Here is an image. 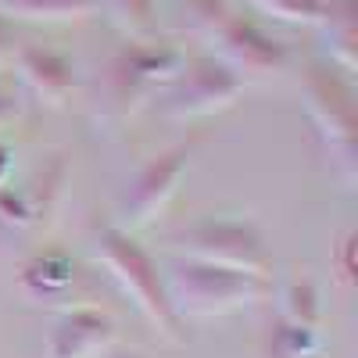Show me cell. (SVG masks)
<instances>
[{
  "label": "cell",
  "mask_w": 358,
  "mask_h": 358,
  "mask_svg": "<svg viewBox=\"0 0 358 358\" xmlns=\"http://www.w3.org/2000/svg\"><path fill=\"white\" fill-rule=\"evenodd\" d=\"M126 358H140V355H126Z\"/></svg>",
  "instance_id": "24"
},
{
  "label": "cell",
  "mask_w": 358,
  "mask_h": 358,
  "mask_svg": "<svg viewBox=\"0 0 358 358\" xmlns=\"http://www.w3.org/2000/svg\"><path fill=\"white\" fill-rule=\"evenodd\" d=\"M187 158H190L187 147H172V151L155 158L133 179V187L122 201V226L118 229L136 233L143 226H151L165 212V204L179 194V183H183V176H187Z\"/></svg>",
  "instance_id": "8"
},
{
  "label": "cell",
  "mask_w": 358,
  "mask_h": 358,
  "mask_svg": "<svg viewBox=\"0 0 358 358\" xmlns=\"http://www.w3.org/2000/svg\"><path fill=\"white\" fill-rule=\"evenodd\" d=\"M97 11L133 43H147L155 36V0H97Z\"/></svg>",
  "instance_id": "15"
},
{
  "label": "cell",
  "mask_w": 358,
  "mask_h": 358,
  "mask_svg": "<svg viewBox=\"0 0 358 358\" xmlns=\"http://www.w3.org/2000/svg\"><path fill=\"white\" fill-rule=\"evenodd\" d=\"M94 258L111 273V280L133 297L136 312L151 322L165 341H172V344L183 341V322L176 319V312L169 305L162 268L151 258V251H143L133 241V233L118 229V226L97 229V236H94Z\"/></svg>",
  "instance_id": "3"
},
{
  "label": "cell",
  "mask_w": 358,
  "mask_h": 358,
  "mask_svg": "<svg viewBox=\"0 0 358 358\" xmlns=\"http://www.w3.org/2000/svg\"><path fill=\"white\" fill-rule=\"evenodd\" d=\"M187 69V57L172 47H147L129 43L122 47L94 83L90 118L97 129H122L129 118L147 104L155 86H172Z\"/></svg>",
  "instance_id": "1"
},
{
  "label": "cell",
  "mask_w": 358,
  "mask_h": 358,
  "mask_svg": "<svg viewBox=\"0 0 358 358\" xmlns=\"http://www.w3.org/2000/svg\"><path fill=\"white\" fill-rule=\"evenodd\" d=\"M15 33H11V22L4 18V15H0V69H4L8 62H11V57H15Z\"/></svg>",
  "instance_id": "22"
},
{
  "label": "cell",
  "mask_w": 358,
  "mask_h": 358,
  "mask_svg": "<svg viewBox=\"0 0 358 358\" xmlns=\"http://www.w3.org/2000/svg\"><path fill=\"white\" fill-rule=\"evenodd\" d=\"M11 183V151L8 147H0V187Z\"/></svg>",
  "instance_id": "23"
},
{
  "label": "cell",
  "mask_w": 358,
  "mask_h": 358,
  "mask_svg": "<svg viewBox=\"0 0 358 358\" xmlns=\"http://www.w3.org/2000/svg\"><path fill=\"white\" fill-rule=\"evenodd\" d=\"M301 101L312 118V126L337 155V165L348 183H355V155H358V111L355 90L337 69L312 65L301 79Z\"/></svg>",
  "instance_id": "5"
},
{
  "label": "cell",
  "mask_w": 358,
  "mask_h": 358,
  "mask_svg": "<svg viewBox=\"0 0 358 358\" xmlns=\"http://www.w3.org/2000/svg\"><path fill=\"white\" fill-rule=\"evenodd\" d=\"M248 8L280 18V22H297V25H319L326 0H244Z\"/></svg>",
  "instance_id": "17"
},
{
  "label": "cell",
  "mask_w": 358,
  "mask_h": 358,
  "mask_svg": "<svg viewBox=\"0 0 358 358\" xmlns=\"http://www.w3.org/2000/svg\"><path fill=\"white\" fill-rule=\"evenodd\" d=\"M65 179H69L65 162L54 158L50 165L36 169L22 187H11V183L0 187V219L18 229H33V226L50 222L57 204H62Z\"/></svg>",
  "instance_id": "9"
},
{
  "label": "cell",
  "mask_w": 358,
  "mask_h": 358,
  "mask_svg": "<svg viewBox=\"0 0 358 358\" xmlns=\"http://www.w3.org/2000/svg\"><path fill=\"white\" fill-rule=\"evenodd\" d=\"M319 40L337 72L358 69V0H330L319 18Z\"/></svg>",
  "instance_id": "12"
},
{
  "label": "cell",
  "mask_w": 358,
  "mask_h": 358,
  "mask_svg": "<svg viewBox=\"0 0 358 358\" xmlns=\"http://www.w3.org/2000/svg\"><path fill=\"white\" fill-rule=\"evenodd\" d=\"M351 255H355V233H344L337 241V248H334V273L344 287L355 283V258Z\"/></svg>",
  "instance_id": "20"
},
{
  "label": "cell",
  "mask_w": 358,
  "mask_h": 358,
  "mask_svg": "<svg viewBox=\"0 0 358 358\" xmlns=\"http://www.w3.org/2000/svg\"><path fill=\"white\" fill-rule=\"evenodd\" d=\"M115 337H118L115 322L104 312L79 305L57 319L54 334L47 341V355L50 358H104L115 348Z\"/></svg>",
  "instance_id": "11"
},
{
  "label": "cell",
  "mask_w": 358,
  "mask_h": 358,
  "mask_svg": "<svg viewBox=\"0 0 358 358\" xmlns=\"http://www.w3.org/2000/svg\"><path fill=\"white\" fill-rule=\"evenodd\" d=\"M169 305L176 319H215L251 308L268 297V280L251 276V273H236V268H219V265H204V262H187L179 258L169 273H162Z\"/></svg>",
  "instance_id": "2"
},
{
  "label": "cell",
  "mask_w": 358,
  "mask_h": 358,
  "mask_svg": "<svg viewBox=\"0 0 358 358\" xmlns=\"http://www.w3.org/2000/svg\"><path fill=\"white\" fill-rule=\"evenodd\" d=\"M276 348H280L283 358H312V355H319L322 344H319L315 330H308V326H287V322H280Z\"/></svg>",
  "instance_id": "19"
},
{
  "label": "cell",
  "mask_w": 358,
  "mask_h": 358,
  "mask_svg": "<svg viewBox=\"0 0 358 358\" xmlns=\"http://www.w3.org/2000/svg\"><path fill=\"white\" fill-rule=\"evenodd\" d=\"M212 43V54L215 62L226 65L244 86L248 83H265V79H276L283 69H287V50L283 43H276L268 33L248 18H236V15H226L215 33L208 36Z\"/></svg>",
  "instance_id": "6"
},
{
  "label": "cell",
  "mask_w": 358,
  "mask_h": 358,
  "mask_svg": "<svg viewBox=\"0 0 358 358\" xmlns=\"http://www.w3.org/2000/svg\"><path fill=\"white\" fill-rule=\"evenodd\" d=\"M241 94L244 83L226 65H219L215 57H197V62H187L179 79L169 86L165 111L176 122H190V118H208L233 108Z\"/></svg>",
  "instance_id": "7"
},
{
  "label": "cell",
  "mask_w": 358,
  "mask_h": 358,
  "mask_svg": "<svg viewBox=\"0 0 358 358\" xmlns=\"http://www.w3.org/2000/svg\"><path fill=\"white\" fill-rule=\"evenodd\" d=\"M280 315L287 326H308V330H319L322 319V305H319V290L312 280H290L280 290Z\"/></svg>",
  "instance_id": "16"
},
{
  "label": "cell",
  "mask_w": 358,
  "mask_h": 358,
  "mask_svg": "<svg viewBox=\"0 0 358 358\" xmlns=\"http://www.w3.org/2000/svg\"><path fill=\"white\" fill-rule=\"evenodd\" d=\"M183 15H187V29L194 36H212L215 25L229 15L226 0H183Z\"/></svg>",
  "instance_id": "18"
},
{
  "label": "cell",
  "mask_w": 358,
  "mask_h": 358,
  "mask_svg": "<svg viewBox=\"0 0 358 358\" xmlns=\"http://www.w3.org/2000/svg\"><path fill=\"white\" fill-rule=\"evenodd\" d=\"M0 15L8 22H43V25H62V22H83L97 15V0H0Z\"/></svg>",
  "instance_id": "13"
},
{
  "label": "cell",
  "mask_w": 358,
  "mask_h": 358,
  "mask_svg": "<svg viewBox=\"0 0 358 358\" xmlns=\"http://www.w3.org/2000/svg\"><path fill=\"white\" fill-rule=\"evenodd\" d=\"M11 62H15V76L22 90L36 104L65 108V101L76 90V65L65 54L47 50V47H18Z\"/></svg>",
  "instance_id": "10"
},
{
  "label": "cell",
  "mask_w": 358,
  "mask_h": 358,
  "mask_svg": "<svg viewBox=\"0 0 358 358\" xmlns=\"http://www.w3.org/2000/svg\"><path fill=\"white\" fill-rule=\"evenodd\" d=\"M18 118H22V101L15 94H8V90H0V133L11 129Z\"/></svg>",
  "instance_id": "21"
},
{
  "label": "cell",
  "mask_w": 358,
  "mask_h": 358,
  "mask_svg": "<svg viewBox=\"0 0 358 358\" xmlns=\"http://www.w3.org/2000/svg\"><path fill=\"white\" fill-rule=\"evenodd\" d=\"M72 280H76V268L65 255H43L22 268V287L40 301H57L72 287Z\"/></svg>",
  "instance_id": "14"
},
{
  "label": "cell",
  "mask_w": 358,
  "mask_h": 358,
  "mask_svg": "<svg viewBox=\"0 0 358 358\" xmlns=\"http://www.w3.org/2000/svg\"><path fill=\"white\" fill-rule=\"evenodd\" d=\"M169 248L187 262H204L219 268H236L268 280V251L262 233L241 219H201L169 233Z\"/></svg>",
  "instance_id": "4"
}]
</instances>
